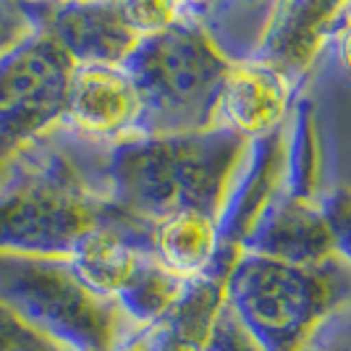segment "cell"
<instances>
[{
    "instance_id": "obj_7",
    "label": "cell",
    "mask_w": 351,
    "mask_h": 351,
    "mask_svg": "<svg viewBox=\"0 0 351 351\" xmlns=\"http://www.w3.org/2000/svg\"><path fill=\"white\" fill-rule=\"evenodd\" d=\"M142 95L123 66L79 63L69 76L60 126L76 139L116 147L142 136Z\"/></svg>"
},
{
    "instance_id": "obj_21",
    "label": "cell",
    "mask_w": 351,
    "mask_h": 351,
    "mask_svg": "<svg viewBox=\"0 0 351 351\" xmlns=\"http://www.w3.org/2000/svg\"><path fill=\"white\" fill-rule=\"evenodd\" d=\"M322 63H330V66H336V71L351 82V27H341V29L330 37V43L325 47V53H322ZM317 66V69H320Z\"/></svg>"
},
{
    "instance_id": "obj_20",
    "label": "cell",
    "mask_w": 351,
    "mask_h": 351,
    "mask_svg": "<svg viewBox=\"0 0 351 351\" xmlns=\"http://www.w3.org/2000/svg\"><path fill=\"white\" fill-rule=\"evenodd\" d=\"M191 21H197L207 34L215 40V34L223 29V24L231 19L239 0H181Z\"/></svg>"
},
{
    "instance_id": "obj_8",
    "label": "cell",
    "mask_w": 351,
    "mask_h": 351,
    "mask_svg": "<svg viewBox=\"0 0 351 351\" xmlns=\"http://www.w3.org/2000/svg\"><path fill=\"white\" fill-rule=\"evenodd\" d=\"M27 5L37 29L58 45L73 66H123L139 43L123 21L116 0H53Z\"/></svg>"
},
{
    "instance_id": "obj_16",
    "label": "cell",
    "mask_w": 351,
    "mask_h": 351,
    "mask_svg": "<svg viewBox=\"0 0 351 351\" xmlns=\"http://www.w3.org/2000/svg\"><path fill=\"white\" fill-rule=\"evenodd\" d=\"M317 202H320L322 215L328 220V228L333 236L336 257L351 267V186L322 189Z\"/></svg>"
},
{
    "instance_id": "obj_5",
    "label": "cell",
    "mask_w": 351,
    "mask_h": 351,
    "mask_svg": "<svg viewBox=\"0 0 351 351\" xmlns=\"http://www.w3.org/2000/svg\"><path fill=\"white\" fill-rule=\"evenodd\" d=\"M0 302L69 351H110L126 317L63 257L0 252Z\"/></svg>"
},
{
    "instance_id": "obj_3",
    "label": "cell",
    "mask_w": 351,
    "mask_h": 351,
    "mask_svg": "<svg viewBox=\"0 0 351 351\" xmlns=\"http://www.w3.org/2000/svg\"><path fill=\"white\" fill-rule=\"evenodd\" d=\"M223 296L260 351H296L351 299V267L338 257L296 265L239 252L223 278Z\"/></svg>"
},
{
    "instance_id": "obj_22",
    "label": "cell",
    "mask_w": 351,
    "mask_h": 351,
    "mask_svg": "<svg viewBox=\"0 0 351 351\" xmlns=\"http://www.w3.org/2000/svg\"><path fill=\"white\" fill-rule=\"evenodd\" d=\"M24 3H53V0H24Z\"/></svg>"
},
{
    "instance_id": "obj_1",
    "label": "cell",
    "mask_w": 351,
    "mask_h": 351,
    "mask_svg": "<svg viewBox=\"0 0 351 351\" xmlns=\"http://www.w3.org/2000/svg\"><path fill=\"white\" fill-rule=\"evenodd\" d=\"M105 152L63 126L27 147L0 173V252L66 260L82 236L113 218Z\"/></svg>"
},
{
    "instance_id": "obj_15",
    "label": "cell",
    "mask_w": 351,
    "mask_h": 351,
    "mask_svg": "<svg viewBox=\"0 0 351 351\" xmlns=\"http://www.w3.org/2000/svg\"><path fill=\"white\" fill-rule=\"evenodd\" d=\"M116 3L123 21L139 40L173 29L176 24L189 19L181 0H116Z\"/></svg>"
},
{
    "instance_id": "obj_10",
    "label": "cell",
    "mask_w": 351,
    "mask_h": 351,
    "mask_svg": "<svg viewBox=\"0 0 351 351\" xmlns=\"http://www.w3.org/2000/svg\"><path fill=\"white\" fill-rule=\"evenodd\" d=\"M299 92L283 73L257 58L231 60L220 89L215 126L257 142L278 134L291 113Z\"/></svg>"
},
{
    "instance_id": "obj_17",
    "label": "cell",
    "mask_w": 351,
    "mask_h": 351,
    "mask_svg": "<svg viewBox=\"0 0 351 351\" xmlns=\"http://www.w3.org/2000/svg\"><path fill=\"white\" fill-rule=\"evenodd\" d=\"M0 351H69L0 302Z\"/></svg>"
},
{
    "instance_id": "obj_18",
    "label": "cell",
    "mask_w": 351,
    "mask_h": 351,
    "mask_svg": "<svg viewBox=\"0 0 351 351\" xmlns=\"http://www.w3.org/2000/svg\"><path fill=\"white\" fill-rule=\"evenodd\" d=\"M296 351H351V299L333 309Z\"/></svg>"
},
{
    "instance_id": "obj_14",
    "label": "cell",
    "mask_w": 351,
    "mask_h": 351,
    "mask_svg": "<svg viewBox=\"0 0 351 351\" xmlns=\"http://www.w3.org/2000/svg\"><path fill=\"white\" fill-rule=\"evenodd\" d=\"M273 5H276V0H239L231 19L215 34V45L231 60L252 56V50L257 47L260 37H263Z\"/></svg>"
},
{
    "instance_id": "obj_13",
    "label": "cell",
    "mask_w": 351,
    "mask_h": 351,
    "mask_svg": "<svg viewBox=\"0 0 351 351\" xmlns=\"http://www.w3.org/2000/svg\"><path fill=\"white\" fill-rule=\"evenodd\" d=\"M191 280H184L168 273L152 254L145 267L136 273L132 286L116 299L118 312L132 325H155L171 317L181 304Z\"/></svg>"
},
{
    "instance_id": "obj_4",
    "label": "cell",
    "mask_w": 351,
    "mask_h": 351,
    "mask_svg": "<svg viewBox=\"0 0 351 351\" xmlns=\"http://www.w3.org/2000/svg\"><path fill=\"white\" fill-rule=\"evenodd\" d=\"M228 66L231 58L191 19L139 40L123 69L142 95V136L213 129Z\"/></svg>"
},
{
    "instance_id": "obj_9",
    "label": "cell",
    "mask_w": 351,
    "mask_h": 351,
    "mask_svg": "<svg viewBox=\"0 0 351 351\" xmlns=\"http://www.w3.org/2000/svg\"><path fill=\"white\" fill-rule=\"evenodd\" d=\"M343 0H276L263 37L247 58L276 66L296 89H307L336 34Z\"/></svg>"
},
{
    "instance_id": "obj_11",
    "label": "cell",
    "mask_w": 351,
    "mask_h": 351,
    "mask_svg": "<svg viewBox=\"0 0 351 351\" xmlns=\"http://www.w3.org/2000/svg\"><path fill=\"white\" fill-rule=\"evenodd\" d=\"M66 260L89 291L116 304L118 296L132 286L136 273L149 260L147 226L116 210L113 218L103 220L82 236Z\"/></svg>"
},
{
    "instance_id": "obj_19",
    "label": "cell",
    "mask_w": 351,
    "mask_h": 351,
    "mask_svg": "<svg viewBox=\"0 0 351 351\" xmlns=\"http://www.w3.org/2000/svg\"><path fill=\"white\" fill-rule=\"evenodd\" d=\"M37 32L24 0H0V60Z\"/></svg>"
},
{
    "instance_id": "obj_12",
    "label": "cell",
    "mask_w": 351,
    "mask_h": 351,
    "mask_svg": "<svg viewBox=\"0 0 351 351\" xmlns=\"http://www.w3.org/2000/svg\"><path fill=\"white\" fill-rule=\"evenodd\" d=\"M147 249L158 263L184 280L226 276L231 260L223 254L218 215L178 210L147 226Z\"/></svg>"
},
{
    "instance_id": "obj_6",
    "label": "cell",
    "mask_w": 351,
    "mask_h": 351,
    "mask_svg": "<svg viewBox=\"0 0 351 351\" xmlns=\"http://www.w3.org/2000/svg\"><path fill=\"white\" fill-rule=\"evenodd\" d=\"M71 69L66 53L40 29L0 60V173L60 126Z\"/></svg>"
},
{
    "instance_id": "obj_2",
    "label": "cell",
    "mask_w": 351,
    "mask_h": 351,
    "mask_svg": "<svg viewBox=\"0 0 351 351\" xmlns=\"http://www.w3.org/2000/svg\"><path fill=\"white\" fill-rule=\"evenodd\" d=\"M244 149L247 142L223 126L121 142L105 152L108 199L142 226L178 210L220 215Z\"/></svg>"
}]
</instances>
